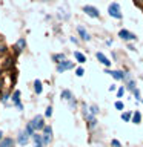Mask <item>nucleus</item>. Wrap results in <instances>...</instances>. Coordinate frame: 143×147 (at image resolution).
<instances>
[{
    "instance_id": "25",
    "label": "nucleus",
    "mask_w": 143,
    "mask_h": 147,
    "mask_svg": "<svg viewBox=\"0 0 143 147\" xmlns=\"http://www.w3.org/2000/svg\"><path fill=\"white\" fill-rule=\"evenodd\" d=\"M111 144H112V147H122L120 141H117V140H112V141H111Z\"/></svg>"
},
{
    "instance_id": "7",
    "label": "nucleus",
    "mask_w": 143,
    "mask_h": 147,
    "mask_svg": "<svg viewBox=\"0 0 143 147\" xmlns=\"http://www.w3.org/2000/svg\"><path fill=\"white\" fill-rule=\"evenodd\" d=\"M118 37L120 38H123V40H131V41H134L137 38L136 37V34H132V32H129V31H126V29H122L118 32Z\"/></svg>"
},
{
    "instance_id": "28",
    "label": "nucleus",
    "mask_w": 143,
    "mask_h": 147,
    "mask_svg": "<svg viewBox=\"0 0 143 147\" xmlns=\"http://www.w3.org/2000/svg\"><path fill=\"white\" fill-rule=\"evenodd\" d=\"M2 138H3V132L0 130V141H2Z\"/></svg>"
},
{
    "instance_id": "11",
    "label": "nucleus",
    "mask_w": 143,
    "mask_h": 147,
    "mask_svg": "<svg viewBox=\"0 0 143 147\" xmlns=\"http://www.w3.org/2000/svg\"><path fill=\"white\" fill-rule=\"evenodd\" d=\"M32 140H34L35 147H43V146H45V144H43V138H42V135H39L37 132L32 135Z\"/></svg>"
},
{
    "instance_id": "10",
    "label": "nucleus",
    "mask_w": 143,
    "mask_h": 147,
    "mask_svg": "<svg viewBox=\"0 0 143 147\" xmlns=\"http://www.w3.org/2000/svg\"><path fill=\"white\" fill-rule=\"evenodd\" d=\"M18 144L20 146H26L28 144V141H29V135H28L26 132H20L18 133Z\"/></svg>"
},
{
    "instance_id": "22",
    "label": "nucleus",
    "mask_w": 143,
    "mask_h": 147,
    "mask_svg": "<svg viewBox=\"0 0 143 147\" xmlns=\"http://www.w3.org/2000/svg\"><path fill=\"white\" fill-rule=\"evenodd\" d=\"M83 74H85V69L83 67H77L76 69V75L77 77H83Z\"/></svg>"
},
{
    "instance_id": "26",
    "label": "nucleus",
    "mask_w": 143,
    "mask_h": 147,
    "mask_svg": "<svg viewBox=\"0 0 143 147\" xmlns=\"http://www.w3.org/2000/svg\"><path fill=\"white\" fill-rule=\"evenodd\" d=\"M89 109H91V113H94V115H95L97 112H99V107H97V106H91Z\"/></svg>"
},
{
    "instance_id": "1",
    "label": "nucleus",
    "mask_w": 143,
    "mask_h": 147,
    "mask_svg": "<svg viewBox=\"0 0 143 147\" xmlns=\"http://www.w3.org/2000/svg\"><path fill=\"white\" fill-rule=\"evenodd\" d=\"M108 12H109V16L114 17V18H118V20L122 18V9H120V5H118L117 2H114V3L109 5Z\"/></svg>"
},
{
    "instance_id": "13",
    "label": "nucleus",
    "mask_w": 143,
    "mask_h": 147,
    "mask_svg": "<svg viewBox=\"0 0 143 147\" xmlns=\"http://www.w3.org/2000/svg\"><path fill=\"white\" fill-rule=\"evenodd\" d=\"M12 103L16 104L18 109H22V104H20V90H16L12 94Z\"/></svg>"
},
{
    "instance_id": "6",
    "label": "nucleus",
    "mask_w": 143,
    "mask_h": 147,
    "mask_svg": "<svg viewBox=\"0 0 143 147\" xmlns=\"http://www.w3.org/2000/svg\"><path fill=\"white\" fill-rule=\"evenodd\" d=\"M62 98L65 100V101H69V104H71V107H74L76 106V100H74V96H72V94H71V90H62Z\"/></svg>"
},
{
    "instance_id": "23",
    "label": "nucleus",
    "mask_w": 143,
    "mask_h": 147,
    "mask_svg": "<svg viewBox=\"0 0 143 147\" xmlns=\"http://www.w3.org/2000/svg\"><path fill=\"white\" fill-rule=\"evenodd\" d=\"M51 115H52V107L48 106V107H46V112H45V117H51Z\"/></svg>"
},
{
    "instance_id": "3",
    "label": "nucleus",
    "mask_w": 143,
    "mask_h": 147,
    "mask_svg": "<svg viewBox=\"0 0 143 147\" xmlns=\"http://www.w3.org/2000/svg\"><path fill=\"white\" fill-rule=\"evenodd\" d=\"M42 138H43V144L48 146L51 141H52V129H51V126H45L43 127V135H42Z\"/></svg>"
},
{
    "instance_id": "5",
    "label": "nucleus",
    "mask_w": 143,
    "mask_h": 147,
    "mask_svg": "<svg viewBox=\"0 0 143 147\" xmlns=\"http://www.w3.org/2000/svg\"><path fill=\"white\" fill-rule=\"evenodd\" d=\"M83 12H86L89 17H94V18H99V17H100L99 9H97L95 6H91V5H86V6H83Z\"/></svg>"
},
{
    "instance_id": "29",
    "label": "nucleus",
    "mask_w": 143,
    "mask_h": 147,
    "mask_svg": "<svg viewBox=\"0 0 143 147\" xmlns=\"http://www.w3.org/2000/svg\"><path fill=\"white\" fill-rule=\"evenodd\" d=\"M142 103H143V100H142Z\"/></svg>"
},
{
    "instance_id": "4",
    "label": "nucleus",
    "mask_w": 143,
    "mask_h": 147,
    "mask_svg": "<svg viewBox=\"0 0 143 147\" xmlns=\"http://www.w3.org/2000/svg\"><path fill=\"white\" fill-rule=\"evenodd\" d=\"M72 67H74V63L69 61V60H63V61L57 63V72L59 74H62L65 71H69V69H72Z\"/></svg>"
},
{
    "instance_id": "16",
    "label": "nucleus",
    "mask_w": 143,
    "mask_h": 147,
    "mask_svg": "<svg viewBox=\"0 0 143 147\" xmlns=\"http://www.w3.org/2000/svg\"><path fill=\"white\" fill-rule=\"evenodd\" d=\"M34 90H35V94H37V95H40V94H42L43 87H42V81H40V80H35V81H34Z\"/></svg>"
},
{
    "instance_id": "20",
    "label": "nucleus",
    "mask_w": 143,
    "mask_h": 147,
    "mask_svg": "<svg viewBox=\"0 0 143 147\" xmlns=\"http://www.w3.org/2000/svg\"><path fill=\"white\" fill-rule=\"evenodd\" d=\"M52 58H54L57 63H60V61H63V60H65V55H63V54H57V55H54Z\"/></svg>"
},
{
    "instance_id": "19",
    "label": "nucleus",
    "mask_w": 143,
    "mask_h": 147,
    "mask_svg": "<svg viewBox=\"0 0 143 147\" xmlns=\"http://www.w3.org/2000/svg\"><path fill=\"white\" fill-rule=\"evenodd\" d=\"M122 119H123V121H131V119H132V113L131 112H123L122 113Z\"/></svg>"
},
{
    "instance_id": "24",
    "label": "nucleus",
    "mask_w": 143,
    "mask_h": 147,
    "mask_svg": "<svg viewBox=\"0 0 143 147\" xmlns=\"http://www.w3.org/2000/svg\"><path fill=\"white\" fill-rule=\"evenodd\" d=\"M115 109H118V110H123V103L122 101H115Z\"/></svg>"
},
{
    "instance_id": "2",
    "label": "nucleus",
    "mask_w": 143,
    "mask_h": 147,
    "mask_svg": "<svg viewBox=\"0 0 143 147\" xmlns=\"http://www.w3.org/2000/svg\"><path fill=\"white\" fill-rule=\"evenodd\" d=\"M31 126H32V129L37 132V130H43V127H45V123H43V117L42 115H35L34 118L31 119Z\"/></svg>"
},
{
    "instance_id": "21",
    "label": "nucleus",
    "mask_w": 143,
    "mask_h": 147,
    "mask_svg": "<svg viewBox=\"0 0 143 147\" xmlns=\"http://www.w3.org/2000/svg\"><path fill=\"white\" fill-rule=\"evenodd\" d=\"M128 89H129V90H132V92L136 90V81H134V80H131V81L128 83Z\"/></svg>"
},
{
    "instance_id": "18",
    "label": "nucleus",
    "mask_w": 143,
    "mask_h": 147,
    "mask_svg": "<svg viewBox=\"0 0 143 147\" xmlns=\"http://www.w3.org/2000/svg\"><path fill=\"white\" fill-rule=\"evenodd\" d=\"M140 118H142V115H140V112H138V110H137V112H134V115H132V123H134V124H138V123H140Z\"/></svg>"
},
{
    "instance_id": "15",
    "label": "nucleus",
    "mask_w": 143,
    "mask_h": 147,
    "mask_svg": "<svg viewBox=\"0 0 143 147\" xmlns=\"http://www.w3.org/2000/svg\"><path fill=\"white\" fill-rule=\"evenodd\" d=\"M25 46H26L25 38H18L17 43H16V51H17V52H22V51L25 49Z\"/></svg>"
},
{
    "instance_id": "27",
    "label": "nucleus",
    "mask_w": 143,
    "mask_h": 147,
    "mask_svg": "<svg viewBox=\"0 0 143 147\" xmlns=\"http://www.w3.org/2000/svg\"><path fill=\"white\" fill-rule=\"evenodd\" d=\"M123 92H125V89H123V87H120L118 92H117V96H118V98H122V96H123Z\"/></svg>"
},
{
    "instance_id": "12",
    "label": "nucleus",
    "mask_w": 143,
    "mask_h": 147,
    "mask_svg": "<svg viewBox=\"0 0 143 147\" xmlns=\"http://www.w3.org/2000/svg\"><path fill=\"white\" fill-rule=\"evenodd\" d=\"M16 146V141L12 138H5V140L0 141V147H14Z\"/></svg>"
},
{
    "instance_id": "17",
    "label": "nucleus",
    "mask_w": 143,
    "mask_h": 147,
    "mask_svg": "<svg viewBox=\"0 0 143 147\" xmlns=\"http://www.w3.org/2000/svg\"><path fill=\"white\" fill-rule=\"evenodd\" d=\"M74 57H76V60H77L78 63H85V61H86V57H85L82 52H78V51H76V52H74Z\"/></svg>"
},
{
    "instance_id": "8",
    "label": "nucleus",
    "mask_w": 143,
    "mask_h": 147,
    "mask_svg": "<svg viewBox=\"0 0 143 147\" xmlns=\"http://www.w3.org/2000/svg\"><path fill=\"white\" fill-rule=\"evenodd\" d=\"M95 57H97V60H99V61H100L101 64H105L106 67H109V66H111V61H109V58L106 57L105 54H101V52H97V54H95Z\"/></svg>"
},
{
    "instance_id": "14",
    "label": "nucleus",
    "mask_w": 143,
    "mask_h": 147,
    "mask_svg": "<svg viewBox=\"0 0 143 147\" xmlns=\"http://www.w3.org/2000/svg\"><path fill=\"white\" fill-rule=\"evenodd\" d=\"M108 74H111V75H112L115 80H123V78L126 77L123 71H108Z\"/></svg>"
},
{
    "instance_id": "9",
    "label": "nucleus",
    "mask_w": 143,
    "mask_h": 147,
    "mask_svg": "<svg viewBox=\"0 0 143 147\" xmlns=\"http://www.w3.org/2000/svg\"><path fill=\"white\" fill-rule=\"evenodd\" d=\"M77 32H78V35L82 37V40H85V41H89L91 40V35L88 34V31L83 26H77Z\"/></svg>"
}]
</instances>
